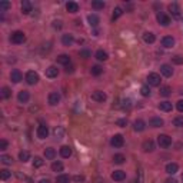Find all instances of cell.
<instances>
[{"instance_id": "cell-1", "label": "cell", "mask_w": 183, "mask_h": 183, "mask_svg": "<svg viewBox=\"0 0 183 183\" xmlns=\"http://www.w3.org/2000/svg\"><path fill=\"white\" fill-rule=\"evenodd\" d=\"M10 40L13 41L15 45H22L23 41L26 40V36H24V33H23V32L17 30V32H15V33H11Z\"/></svg>"}, {"instance_id": "cell-2", "label": "cell", "mask_w": 183, "mask_h": 183, "mask_svg": "<svg viewBox=\"0 0 183 183\" xmlns=\"http://www.w3.org/2000/svg\"><path fill=\"white\" fill-rule=\"evenodd\" d=\"M157 143L160 147H169L172 145V137H169L168 135H159L157 136Z\"/></svg>"}, {"instance_id": "cell-3", "label": "cell", "mask_w": 183, "mask_h": 183, "mask_svg": "<svg viewBox=\"0 0 183 183\" xmlns=\"http://www.w3.org/2000/svg\"><path fill=\"white\" fill-rule=\"evenodd\" d=\"M106 99H107V96H106V93H105V92H102V90H96V92L92 93V100H94V102L103 103Z\"/></svg>"}, {"instance_id": "cell-4", "label": "cell", "mask_w": 183, "mask_h": 183, "mask_svg": "<svg viewBox=\"0 0 183 183\" xmlns=\"http://www.w3.org/2000/svg\"><path fill=\"white\" fill-rule=\"evenodd\" d=\"M147 82H149L150 86H159L160 85V75H157V73H149L147 76Z\"/></svg>"}, {"instance_id": "cell-5", "label": "cell", "mask_w": 183, "mask_h": 183, "mask_svg": "<svg viewBox=\"0 0 183 183\" xmlns=\"http://www.w3.org/2000/svg\"><path fill=\"white\" fill-rule=\"evenodd\" d=\"M26 82L29 83V85H36V83L39 82V75L33 70L27 72L26 73Z\"/></svg>"}, {"instance_id": "cell-6", "label": "cell", "mask_w": 183, "mask_h": 183, "mask_svg": "<svg viewBox=\"0 0 183 183\" xmlns=\"http://www.w3.org/2000/svg\"><path fill=\"white\" fill-rule=\"evenodd\" d=\"M124 143V139L122 135H115L112 139H110V145L115 146V147H122Z\"/></svg>"}, {"instance_id": "cell-7", "label": "cell", "mask_w": 183, "mask_h": 183, "mask_svg": "<svg viewBox=\"0 0 183 183\" xmlns=\"http://www.w3.org/2000/svg\"><path fill=\"white\" fill-rule=\"evenodd\" d=\"M157 22H159V24H162V26H169V23H170V17H169L168 15H164V13H157Z\"/></svg>"}, {"instance_id": "cell-8", "label": "cell", "mask_w": 183, "mask_h": 183, "mask_svg": "<svg viewBox=\"0 0 183 183\" xmlns=\"http://www.w3.org/2000/svg\"><path fill=\"white\" fill-rule=\"evenodd\" d=\"M169 11L172 13V16L175 17V19H179L180 17V7L177 3H172L169 4Z\"/></svg>"}, {"instance_id": "cell-9", "label": "cell", "mask_w": 183, "mask_h": 183, "mask_svg": "<svg viewBox=\"0 0 183 183\" xmlns=\"http://www.w3.org/2000/svg\"><path fill=\"white\" fill-rule=\"evenodd\" d=\"M37 137L39 139H46L49 136V129H47V126L46 124H40V126L37 127Z\"/></svg>"}, {"instance_id": "cell-10", "label": "cell", "mask_w": 183, "mask_h": 183, "mask_svg": "<svg viewBox=\"0 0 183 183\" xmlns=\"http://www.w3.org/2000/svg\"><path fill=\"white\" fill-rule=\"evenodd\" d=\"M59 102H60V94L57 92H52V93L49 94V105L56 106Z\"/></svg>"}, {"instance_id": "cell-11", "label": "cell", "mask_w": 183, "mask_h": 183, "mask_svg": "<svg viewBox=\"0 0 183 183\" xmlns=\"http://www.w3.org/2000/svg\"><path fill=\"white\" fill-rule=\"evenodd\" d=\"M162 46L166 49H170L175 46V39L172 37V36H166V37L162 39Z\"/></svg>"}, {"instance_id": "cell-12", "label": "cell", "mask_w": 183, "mask_h": 183, "mask_svg": "<svg viewBox=\"0 0 183 183\" xmlns=\"http://www.w3.org/2000/svg\"><path fill=\"white\" fill-rule=\"evenodd\" d=\"M112 179L116 180V182H122V180L126 179V173H124L123 170H115V172L112 173Z\"/></svg>"}, {"instance_id": "cell-13", "label": "cell", "mask_w": 183, "mask_h": 183, "mask_svg": "<svg viewBox=\"0 0 183 183\" xmlns=\"http://www.w3.org/2000/svg\"><path fill=\"white\" fill-rule=\"evenodd\" d=\"M160 72L164 77H170V76L173 75V69H172V66H169V64H162Z\"/></svg>"}, {"instance_id": "cell-14", "label": "cell", "mask_w": 183, "mask_h": 183, "mask_svg": "<svg viewBox=\"0 0 183 183\" xmlns=\"http://www.w3.org/2000/svg\"><path fill=\"white\" fill-rule=\"evenodd\" d=\"M57 75H59V69H57L56 66H50V68L46 69V76H47L49 79L57 77Z\"/></svg>"}, {"instance_id": "cell-15", "label": "cell", "mask_w": 183, "mask_h": 183, "mask_svg": "<svg viewBox=\"0 0 183 183\" xmlns=\"http://www.w3.org/2000/svg\"><path fill=\"white\" fill-rule=\"evenodd\" d=\"M10 79H11V82L19 83V82H22L23 76H22V73H20V70L15 69V70H11V73H10Z\"/></svg>"}, {"instance_id": "cell-16", "label": "cell", "mask_w": 183, "mask_h": 183, "mask_svg": "<svg viewBox=\"0 0 183 183\" xmlns=\"http://www.w3.org/2000/svg\"><path fill=\"white\" fill-rule=\"evenodd\" d=\"M142 147H143V150H145V152H153L155 150V142L153 140H145V142H143V145H142Z\"/></svg>"}, {"instance_id": "cell-17", "label": "cell", "mask_w": 183, "mask_h": 183, "mask_svg": "<svg viewBox=\"0 0 183 183\" xmlns=\"http://www.w3.org/2000/svg\"><path fill=\"white\" fill-rule=\"evenodd\" d=\"M73 41H75L73 34H63V36H62V43H63L64 46H72Z\"/></svg>"}, {"instance_id": "cell-18", "label": "cell", "mask_w": 183, "mask_h": 183, "mask_svg": "<svg viewBox=\"0 0 183 183\" xmlns=\"http://www.w3.org/2000/svg\"><path fill=\"white\" fill-rule=\"evenodd\" d=\"M17 99H19L20 103H27L30 99V93L27 92V90H22L19 93V96H17Z\"/></svg>"}, {"instance_id": "cell-19", "label": "cell", "mask_w": 183, "mask_h": 183, "mask_svg": "<svg viewBox=\"0 0 183 183\" xmlns=\"http://www.w3.org/2000/svg\"><path fill=\"white\" fill-rule=\"evenodd\" d=\"M30 11H32V3H30L29 0H23L22 2V13L23 15H29Z\"/></svg>"}, {"instance_id": "cell-20", "label": "cell", "mask_w": 183, "mask_h": 183, "mask_svg": "<svg viewBox=\"0 0 183 183\" xmlns=\"http://www.w3.org/2000/svg\"><path fill=\"white\" fill-rule=\"evenodd\" d=\"M163 119H160V117H152V119L149 120V124L152 127H162L163 126Z\"/></svg>"}, {"instance_id": "cell-21", "label": "cell", "mask_w": 183, "mask_h": 183, "mask_svg": "<svg viewBox=\"0 0 183 183\" xmlns=\"http://www.w3.org/2000/svg\"><path fill=\"white\" fill-rule=\"evenodd\" d=\"M177 170H179L177 163H168L166 164V172H168L169 175H175V173H177Z\"/></svg>"}, {"instance_id": "cell-22", "label": "cell", "mask_w": 183, "mask_h": 183, "mask_svg": "<svg viewBox=\"0 0 183 183\" xmlns=\"http://www.w3.org/2000/svg\"><path fill=\"white\" fill-rule=\"evenodd\" d=\"M133 127H135V130H136V132H143V130L146 129V123L143 122L142 119H137L135 123H133Z\"/></svg>"}, {"instance_id": "cell-23", "label": "cell", "mask_w": 183, "mask_h": 183, "mask_svg": "<svg viewBox=\"0 0 183 183\" xmlns=\"http://www.w3.org/2000/svg\"><path fill=\"white\" fill-rule=\"evenodd\" d=\"M60 156L64 157V159H68V157L72 156V149L69 146H62L60 147Z\"/></svg>"}, {"instance_id": "cell-24", "label": "cell", "mask_w": 183, "mask_h": 183, "mask_svg": "<svg viewBox=\"0 0 183 183\" xmlns=\"http://www.w3.org/2000/svg\"><path fill=\"white\" fill-rule=\"evenodd\" d=\"M66 10L70 13H76V11H79V4L76 2H69V3H66Z\"/></svg>"}, {"instance_id": "cell-25", "label": "cell", "mask_w": 183, "mask_h": 183, "mask_svg": "<svg viewBox=\"0 0 183 183\" xmlns=\"http://www.w3.org/2000/svg\"><path fill=\"white\" fill-rule=\"evenodd\" d=\"M87 20H89V24L92 27H97L99 26V16H96V15H89V17H87Z\"/></svg>"}, {"instance_id": "cell-26", "label": "cell", "mask_w": 183, "mask_h": 183, "mask_svg": "<svg viewBox=\"0 0 183 183\" xmlns=\"http://www.w3.org/2000/svg\"><path fill=\"white\" fill-rule=\"evenodd\" d=\"M143 40H145L146 43H149V45H152V43H155L156 37H155V34L152 33V32H146V33L143 34Z\"/></svg>"}, {"instance_id": "cell-27", "label": "cell", "mask_w": 183, "mask_h": 183, "mask_svg": "<svg viewBox=\"0 0 183 183\" xmlns=\"http://www.w3.org/2000/svg\"><path fill=\"white\" fill-rule=\"evenodd\" d=\"M45 156L49 160H53L56 157V150L53 149V147H47V149H45Z\"/></svg>"}, {"instance_id": "cell-28", "label": "cell", "mask_w": 183, "mask_h": 183, "mask_svg": "<svg viewBox=\"0 0 183 183\" xmlns=\"http://www.w3.org/2000/svg\"><path fill=\"white\" fill-rule=\"evenodd\" d=\"M159 109L163 110V112H170V110H172V103H170V102H160Z\"/></svg>"}, {"instance_id": "cell-29", "label": "cell", "mask_w": 183, "mask_h": 183, "mask_svg": "<svg viewBox=\"0 0 183 183\" xmlns=\"http://www.w3.org/2000/svg\"><path fill=\"white\" fill-rule=\"evenodd\" d=\"M102 72H103V68H102V66H99V64H94V66H92V69H90V73H92L93 76L102 75Z\"/></svg>"}, {"instance_id": "cell-30", "label": "cell", "mask_w": 183, "mask_h": 183, "mask_svg": "<svg viewBox=\"0 0 183 183\" xmlns=\"http://www.w3.org/2000/svg\"><path fill=\"white\" fill-rule=\"evenodd\" d=\"M57 63H60V64H69V63H70V57H69L68 54H60V56L57 57Z\"/></svg>"}, {"instance_id": "cell-31", "label": "cell", "mask_w": 183, "mask_h": 183, "mask_svg": "<svg viewBox=\"0 0 183 183\" xmlns=\"http://www.w3.org/2000/svg\"><path fill=\"white\" fill-rule=\"evenodd\" d=\"M11 96V92L9 87H2V90H0V97L2 99H9V97Z\"/></svg>"}, {"instance_id": "cell-32", "label": "cell", "mask_w": 183, "mask_h": 183, "mask_svg": "<svg viewBox=\"0 0 183 183\" xmlns=\"http://www.w3.org/2000/svg\"><path fill=\"white\" fill-rule=\"evenodd\" d=\"M96 59L100 60V62H105V60H107V53H106L105 50H97L96 52Z\"/></svg>"}, {"instance_id": "cell-33", "label": "cell", "mask_w": 183, "mask_h": 183, "mask_svg": "<svg viewBox=\"0 0 183 183\" xmlns=\"http://www.w3.org/2000/svg\"><path fill=\"white\" fill-rule=\"evenodd\" d=\"M53 133H54V136H56L57 139H62L64 136V129L62 126H57V127H54Z\"/></svg>"}, {"instance_id": "cell-34", "label": "cell", "mask_w": 183, "mask_h": 183, "mask_svg": "<svg viewBox=\"0 0 183 183\" xmlns=\"http://www.w3.org/2000/svg\"><path fill=\"white\" fill-rule=\"evenodd\" d=\"M52 169H53V172H62L63 170V163L62 162H53Z\"/></svg>"}, {"instance_id": "cell-35", "label": "cell", "mask_w": 183, "mask_h": 183, "mask_svg": "<svg viewBox=\"0 0 183 183\" xmlns=\"http://www.w3.org/2000/svg\"><path fill=\"white\" fill-rule=\"evenodd\" d=\"M10 176H11V172H10V170H7V169L0 170V179H2V180H7Z\"/></svg>"}, {"instance_id": "cell-36", "label": "cell", "mask_w": 183, "mask_h": 183, "mask_svg": "<svg viewBox=\"0 0 183 183\" xmlns=\"http://www.w3.org/2000/svg\"><path fill=\"white\" fill-rule=\"evenodd\" d=\"M19 159L23 162V163H24V162H27L30 159V153L27 152V150H23V152H20V153H19Z\"/></svg>"}, {"instance_id": "cell-37", "label": "cell", "mask_w": 183, "mask_h": 183, "mask_svg": "<svg viewBox=\"0 0 183 183\" xmlns=\"http://www.w3.org/2000/svg\"><path fill=\"white\" fill-rule=\"evenodd\" d=\"M124 160H126V157H124L123 155H115V156H113V162H115L116 164L124 163Z\"/></svg>"}, {"instance_id": "cell-38", "label": "cell", "mask_w": 183, "mask_h": 183, "mask_svg": "<svg viewBox=\"0 0 183 183\" xmlns=\"http://www.w3.org/2000/svg\"><path fill=\"white\" fill-rule=\"evenodd\" d=\"M69 180H70V177L68 175H60L56 177V183H69Z\"/></svg>"}, {"instance_id": "cell-39", "label": "cell", "mask_w": 183, "mask_h": 183, "mask_svg": "<svg viewBox=\"0 0 183 183\" xmlns=\"http://www.w3.org/2000/svg\"><path fill=\"white\" fill-rule=\"evenodd\" d=\"M92 7L96 9V10H102V9L105 7V3L99 2V0H94V2H92Z\"/></svg>"}, {"instance_id": "cell-40", "label": "cell", "mask_w": 183, "mask_h": 183, "mask_svg": "<svg viewBox=\"0 0 183 183\" xmlns=\"http://www.w3.org/2000/svg\"><path fill=\"white\" fill-rule=\"evenodd\" d=\"M170 93H172V90H170V87H169V86L160 87V94H162V96L168 97V96H170Z\"/></svg>"}, {"instance_id": "cell-41", "label": "cell", "mask_w": 183, "mask_h": 183, "mask_svg": "<svg viewBox=\"0 0 183 183\" xmlns=\"http://www.w3.org/2000/svg\"><path fill=\"white\" fill-rule=\"evenodd\" d=\"M0 160H2V163H4V164H11V162H13V157L9 156V155H3V156L0 157Z\"/></svg>"}, {"instance_id": "cell-42", "label": "cell", "mask_w": 183, "mask_h": 183, "mask_svg": "<svg viewBox=\"0 0 183 183\" xmlns=\"http://www.w3.org/2000/svg\"><path fill=\"white\" fill-rule=\"evenodd\" d=\"M173 124L176 127H182L183 126V116H176L175 119H173Z\"/></svg>"}, {"instance_id": "cell-43", "label": "cell", "mask_w": 183, "mask_h": 183, "mask_svg": "<svg viewBox=\"0 0 183 183\" xmlns=\"http://www.w3.org/2000/svg\"><path fill=\"white\" fill-rule=\"evenodd\" d=\"M122 15H123V10H122V7H116L115 11H113V17H112V19H113V20L119 19Z\"/></svg>"}, {"instance_id": "cell-44", "label": "cell", "mask_w": 183, "mask_h": 183, "mask_svg": "<svg viewBox=\"0 0 183 183\" xmlns=\"http://www.w3.org/2000/svg\"><path fill=\"white\" fill-rule=\"evenodd\" d=\"M43 163H45V160L41 159V157H34V160H33V166L34 168H40V166H43Z\"/></svg>"}, {"instance_id": "cell-45", "label": "cell", "mask_w": 183, "mask_h": 183, "mask_svg": "<svg viewBox=\"0 0 183 183\" xmlns=\"http://www.w3.org/2000/svg\"><path fill=\"white\" fill-rule=\"evenodd\" d=\"M10 7H11V4L9 3V2H2V3H0V10L2 11H6L7 9H10Z\"/></svg>"}, {"instance_id": "cell-46", "label": "cell", "mask_w": 183, "mask_h": 183, "mask_svg": "<svg viewBox=\"0 0 183 183\" xmlns=\"http://www.w3.org/2000/svg\"><path fill=\"white\" fill-rule=\"evenodd\" d=\"M140 93H142V96H150V89L147 86H143L142 89H140Z\"/></svg>"}, {"instance_id": "cell-47", "label": "cell", "mask_w": 183, "mask_h": 183, "mask_svg": "<svg viewBox=\"0 0 183 183\" xmlns=\"http://www.w3.org/2000/svg\"><path fill=\"white\" fill-rule=\"evenodd\" d=\"M80 57H83V59H87V57H90V52L87 50V49H83V50H80Z\"/></svg>"}, {"instance_id": "cell-48", "label": "cell", "mask_w": 183, "mask_h": 183, "mask_svg": "<svg viewBox=\"0 0 183 183\" xmlns=\"http://www.w3.org/2000/svg\"><path fill=\"white\" fill-rule=\"evenodd\" d=\"M6 149H7V140L2 139L0 140V150H6Z\"/></svg>"}, {"instance_id": "cell-49", "label": "cell", "mask_w": 183, "mask_h": 183, "mask_svg": "<svg viewBox=\"0 0 183 183\" xmlns=\"http://www.w3.org/2000/svg\"><path fill=\"white\" fill-rule=\"evenodd\" d=\"M173 63L182 64V63H183V57H182V56H175V57H173Z\"/></svg>"}, {"instance_id": "cell-50", "label": "cell", "mask_w": 183, "mask_h": 183, "mask_svg": "<svg viewBox=\"0 0 183 183\" xmlns=\"http://www.w3.org/2000/svg\"><path fill=\"white\" fill-rule=\"evenodd\" d=\"M126 124H127V120H126V119H119V120H117V126L124 127Z\"/></svg>"}, {"instance_id": "cell-51", "label": "cell", "mask_w": 183, "mask_h": 183, "mask_svg": "<svg viewBox=\"0 0 183 183\" xmlns=\"http://www.w3.org/2000/svg\"><path fill=\"white\" fill-rule=\"evenodd\" d=\"M176 107H177V110H179L180 113H183V100L177 102V103H176Z\"/></svg>"}, {"instance_id": "cell-52", "label": "cell", "mask_w": 183, "mask_h": 183, "mask_svg": "<svg viewBox=\"0 0 183 183\" xmlns=\"http://www.w3.org/2000/svg\"><path fill=\"white\" fill-rule=\"evenodd\" d=\"M53 27H54V29H60V27H62V22H60V20L53 22Z\"/></svg>"}, {"instance_id": "cell-53", "label": "cell", "mask_w": 183, "mask_h": 183, "mask_svg": "<svg viewBox=\"0 0 183 183\" xmlns=\"http://www.w3.org/2000/svg\"><path fill=\"white\" fill-rule=\"evenodd\" d=\"M73 180L79 183V182H83V180H85V177H83V176H79V175H77V176H75V177H73Z\"/></svg>"}, {"instance_id": "cell-54", "label": "cell", "mask_w": 183, "mask_h": 183, "mask_svg": "<svg viewBox=\"0 0 183 183\" xmlns=\"http://www.w3.org/2000/svg\"><path fill=\"white\" fill-rule=\"evenodd\" d=\"M164 183H177V180H176V179H172V177H169V179L166 180Z\"/></svg>"}, {"instance_id": "cell-55", "label": "cell", "mask_w": 183, "mask_h": 183, "mask_svg": "<svg viewBox=\"0 0 183 183\" xmlns=\"http://www.w3.org/2000/svg\"><path fill=\"white\" fill-rule=\"evenodd\" d=\"M94 183H105V180L102 179V177H97V179L94 180Z\"/></svg>"}, {"instance_id": "cell-56", "label": "cell", "mask_w": 183, "mask_h": 183, "mask_svg": "<svg viewBox=\"0 0 183 183\" xmlns=\"http://www.w3.org/2000/svg\"><path fill=\"white\" fill-rule=\"evenodd\" d=\"M39 183H50V180L49 179H40L39 180Z\"/></svg>"}, {"instance_id": "cell-57", "label": "cell", "mask_w": 183, "mask_h": 183, "mask_svg": "<svg viewBox=\"0 0 183 183\" xmlns=\"http://www.w3.org/2000/svg\"><path fill=\"white\" fill-rule=\"evenodd\" d=\"M182 182H183V175H182Z\"/></svg>"}]
</instances>
